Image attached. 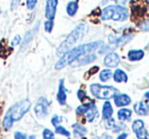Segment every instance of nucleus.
<instances>
[{"mask_svg": "<svg viewBox=\"0 0 149 139\" xmlns=\"http://www.w3.org/2000/svg\"><path fill=\"white\" fill-rule=\"evenodd\" d=\"M102 45H104V42L102 41H96V42H92V43L84 44V45H80V46H77V47L71 48L68 52H66L64 55L61 56L60 60L56 63L55 69L56 70H60V69L64 68L65 66L71 64L74 61H76L81 56L85 55V54H90L91 52L95 51L96 49L102 47Z\"/></svg>", "mask_w": 149, "mask_h": 139, "instance_id": "obj_1", "label": "nucleus"}, {"mask_svg": "<svg viewBox=\"0 0 149 139\" xmlns=\"http://www.w3.org/2000/svg\"><path fill=\"white\" fill-rule=\"evenodd\" d=\"M31 104L29 100L22 101L17 104L13 105L6 113L3 122H2V126L5 129H11L14 122L22 119L31 109Z\"/></svg>", "mask_w": 149, "mask_h": 139, "instance_id": "obj_2", "label": "nucleus"}, {"mask_svg": "<svg viewBox=\"0 0 149 139\" xmlns=\"http://www.w3.org/2000/svg\"><path fill=\"white\" fill-rule=\"evenodd\" d=\"M87 29V26L85 24H80L76 27L70 34L68 35V37L66 38L64 42H62V44L58 47L57 49V55L58 56H63L66 52H68L79 40H81L83 38V36L85 35Z\"/></svg>", "mask_w": 149, "mask_h": 139, "instance_id": "obj_3", "label": "nucleus"}, {"mask_svg": "<svg viewBox=\"0 0 149 139\" xmlns=\"http://www.w3.org/2000/svg\"><path fill=\"white\" fill-rule=\"evenodd\" d=\"M100 18L102 20H112L115 22H124L128 18V9L122 5H109L102 11Z\"/></svg>", "mask_w": 149, "mask_h": 139, "instance_id": "obj_4", "label": "nucleus"}, {"mask_svg": "<svg viewBox=\"0 0 149 139\" xmlns=\"http://www.w3.org/2000/svg\"><path fill=\"white\" fill-rule=\"evenodd\" d=\"M90 92L100 100H109V98H114L116 94H119V89L114 86L109 85H100L98 83H93L90 85Z\"/></svg>", "mask_w": 149, "mask_h": 139, "instance_id": "obj_5", "label": "nucleus"}, {"mask_svg": "<svg viewBox=\"0 0 149 139\" xmlns=\"http://www.w3.org/2000/svg\"><path fill=\"white\" fill-rule=\"evenodd\" d=\"M76 114L77 115H85L87 118V121L92 122L97 116V109H96L94 103L92 101H90L86 104L79 106L76 109Z\"/></svg>", "mask_w": 149, "mask_h": 139, "instance_id": "obj_6", "label": "nucleus"}, {"mask_svg": "<svg viewBox=\"0 0 149 139\" xmlns=\"http://www.w3.org/2000/svg\"><path fill=\"white\" fill-rule=\"evenodd\" d=\"M49 102L46 98H40L35 106V114L38 118L44 119L49 114Z\"/></svg>", "mask_w": 149, "mask_h": 139, "instance_id": "obj_7", "label": "nucleus"}, {"mask_svg": "<svg viewBox=\"0 0 149 139\" xmlns=\"http://www.w3.org/2000/svg\"><path fill=\"white\" fill-rule=\"evenodd\" d=\"M132 129L135 132L138 139H149V134L145 129L144 122L142 120H135L132 125Z\"/></svg>", "mask_w": 149, "mask_h": 139, "instance_id": "obj_8", "label": "nucleus"}, {"mask_svg": "<svg viewBox=\"0 0 149 139\" xmlns=\"http://www.w3.org/2000/svg\"><path fill=\"white\" fill-rule=\"evenodd\" d=\"M58 0H47L46 1V7H45V15L47 20H53L56 16L57 12V6H58Z\"/></svg>", "mask_w": 149, "mask_h": 139, "instance_id": "obj_9", "label": "nucleus"}, {"mask_svg": "<svg viewBox=\"0 0 149 139\" xmlns=\"http://www.w3.org/2000/svg\"><path fill=\"white\" fill-rule=\"evenodd\" d=\"M39 28H40V24L38 22V24H36L35 27H33V29H30V31H28L26 33V35H24V42H22V51L26 49V48L29 46V44H30L31 42L33 41V37L36 36V34H37V31H38V29H39Z\"/></svg>", "mask_w": 149, "mask_h": 139, "instance_id": "obj_10", "label": "nucleus"}, {"mask_svg": "<svg viewBox=\"0 0 149 139\" xmlns=\"http://www.w3.org/2000/svg\"><path fill=\"white\" fill-rule=\"evenodd\" d=\"M104 65H106V66L111 67V68L117 67L120 63V57L118 54L115 53V52H110L108 55L104 57Z\"/></svg>", "mask_w": 149, "mask_h": 139, "instance_id": "obj_11", "label": "nucleus"}, {"mask_svg": "<svg viewBox=\"0 0 149 139\" xmlns=\"http://www.w3.org/2000/svg\"><path fill=\"white\" fill-rule=\"evenodd\" d=\"M67 90L64 86V79H61L59 82V88L57 92V101L59 102L60 105H65L67 100Z\"/></svg>", "mask_w": 149, "mask_h": 139, "instance_id": "obj_12", "label": "nucleus"}, {"mask_svg": "<svg viewBox=\"0 0 149 139\" xmlns=\"http://www.w3.org/2000/svg\"><path fill=\"white\" fill-rule=\"evenodd\" d=\"M134 110L140 116H146L149 113L148 102H138L134 105Z\"/></svg>", "mask_w": 149, "mask_h": 139, "instance_id": "obj_13", "label": "nucleus"}, {"mask_svg": "<svg viewBox=\"0 0 149 139\" xmlns=\"http://www.w3.org/2000/svg\"><path fill=\"white\" fill-rule=\"evenodd\" d=\"M114 101L115 104H116L117 107H124L127 106L131 103V98H130L129 96L127 94H116L114 96Z\"/></svg>", "mask_w": 149, "mask_h": 139, "instance_id": "obj_14", "label": "nucleus"}, {"mask_svg": "<svg viewBox=\"0 0 149 139\" xmlns=\"http://www.w3.org/2000/svg\"><path fill=\"white\" fill-rule=\"evenodd\" d=\"M96 59V56L93 54H85V55L81 56L80 58H78L76 60V64H74V66H81V65L88 64V63L92 62Z\"/></svg>", "mask_w": 149, "mask_h": 139, "instance_id": "obj_15", "label": "nucleus"}, {"mask_svg": "<svg viewBox=\"0 0 149 139\" xmlns=\"http://www.w3.org/2000/svg\"><path fill=\"white\" fill-rule=\"evenodd\" d=\"M144 57L143 50H131L128 53V59L130 61H139Z\"/></svg>", "mask_w": 149, "mask_h": 139, "instance_id": "obj_16", "label": "nucleus"}, {"mask_svg": "<svg viewBox=\"0 0 149 139\" xmlns=\"http://www.w3.org/2000/svg\"><path fill=\"white\" fill-rule=\"evenodd\" d=\"M113 107L111 105L110 102H106L104 104V107H102V119L107 120L109 118L112 117L113 115Z\"/></svg>", "mask_w": 149, "mask_h": 139, "instance_id": "obj_17", "label": "nucleus"}, {"mask_svg": "<svg viewBox=\"0 0 149 139\" xmlns=\"http://www.w3.org/2000/svg\"><path fill=\"white\" fill-rule=\"evenodd\" d=\"M114 80L116 82H127L128 76L122 69H117L114 73Z\"/></svg>", "mask_w": 149, "mask_h": 139, "instance_id": "obj_18", "label": "nucleus"}, {"mask_svg": "<svg viewBox=\"0 0 149 139\" xmlns=\"http://www.w3.org/2000/svg\"><path fill=\"white\" fill-rule=\"evenodd\" d=\"M78 10V3L76 1H70L68 2L66 6V12L69 16H74Z\"/></svg>", "mask_w": 149, "mask_h": 139, "instance_id": "obj_19", "label": "nucleus"}, {"mask_svg": "<svg viewBox=\"0 0 149 139\" xmlns=\"http://www.w3.org/2000/svg\"><path fill=\"white\" fill-rule=\"evenodd\" d=\"M132 111L129 109H121L118 112V118L121 121H126V120H129L131 118Z\"/></svg>", "mask_w": 149, "mask_h": 139, "instance_id": "obj_20", "label": "nucleus"}, {"mask_svg": "<svg viewBox=\"0 0 149 139\" xmlns=\"http://www.w3.org/2000/svg\"><path fill=\"white\" fill-rule=\"evenodd\" d=\"M112 75H113V73L110 69H104V70L100 73V79L102 82H106V81H108L109 79L112 77Z\"/></svg>", "mask_w": 149, "mask_h": 139, "instance_id": "obj_21", "label": "nucleus"}, {"mask_svg": "<svg viewBox=\"0 0 149 139\" xmlns=\"http://www.w3.org/2000/svg\"><path fill=\"white\" fill-rule=\"evenodd\" d=\"M73 129H74V134H76V136H83L86 133V128H84L83 126L79 125V124H74L73 125Z\"/></svg>", "mask_w": 149, "mask_h": 139, "instance_id": "obj_22", "label": "nucleus"}, {"mask_svg": "<svg viewBox=\"0 0 149 139\" xmlns=\"http://www.w3.org/2000/svg\"><path fill=\"white\" fill-rule=\"evenodd\" d=\"M55 132L57 134H61V135H64V136H67V137H69L70 136V132L68 131V130L65 129L63 126H56V129H55Z\"/></svg>", "mask_w": 149, "mask_h": 139, "instance_id": "obj_23", "label": "nucleus"}, {"mask_svg": "<svg viewBox=\"0 0 149 139\" xmlns=\"http://www.w3.org/2000/svg\"><path fill=\"white\" fill-rule=\"evenodd\" d=\"M54 28V22L51 20H48L45 22V24H44V29H45V31H47V33H51L52 29Z\"/></svg>", "mask_w": 149, "mask_h": 139, "instance_id": "obj_24", "label": "nucleus"}, {"mask_svg": "<svg viewBox=\"0 0 149 139\" xmlns=\"http://www.w3.org/2000/svg\"><path fill=\"white\" fill-rule=\"evenodd\" d=\"M43 138L44 139H55V135L50 129H45L43 131Z\"/></svg>", "mask_w": 149, "mask_h": 139, "instance_id": "obj_25", "label": "nucleus"}, {"mask_svg": "<svg viewBox=\"0 0 149 139\" xmlns=\"http://www.w3.org/2000/svg\"><path fill=\"white\" fill-rule=\"evenodd\" d=\"M37 3H38V0H26V8L30 10H33L37 6Z\"/></svg>", "mask_w": 149, "mask_h": 139, "instance_id": "obj_26", "label": "nucleus"}, {"mask_svg": "<svg viewBox=\"0 0 149 139\" xmlns=\"http://www.w3.org/2000/svg\"><path fill=\"white\" fill-rule=\"evenodd\" d=\"M20 43H22V38H20L19 35H16L15 37L12 39V41H11V47L12 48L16 47V46H18Z\"/></svg>", "mask_w": 149, "mask_h": 139, "instance_id": "obj_27", "label": "nucleus"}, {"mask_svg": "<svg viewBox=\"0 0 149 139\" xmlns=\"http://www.w3.org/2000/svg\"><path fill=\"white\" fill-rule=\"evenodd\" d=\"M61 122H62V117H60V116H58V115H55L53 118H52V120H51V123L53 124L55 127L59 125Z\"/></svg>", "mask_w": 149, "mask_h": 139, "instance_id": "obj_28", "label": "nucleus"}, {"mask_svg": "<svg viewBox=\"0 0 149 139\" xmlns=\"http://www.w3.org/2000/svg\"><path fill=\"white\" fill-rule=\"evenodd\" d=\"M77 96H78V98L81 101V102H83V101H84V98H87L86 94H85V92H84V90H82V89H79L78 92H77Z\"/></svg>", "mask_w": 149, "mask_h": 139, "instance_id": "obj_29", "label": "nucleus"}, {"mask_svg": "<svg viewBox=\"0 0 149 139\" xmlns=\"http://www.w3.org/2000/svg\"><path fill=\"white\" fill-rule=\"evenodd\" d=\"M20 3V0H11V2H10V6H11V10H14L17 8V6L19 5Z\"/></svg>", "mask_w": 149, "mask_h": 139, "instance_id": "obj_30", "label": "nucleus"}, {"mask_svg": "<svg viewBox=\"0 0 149 139\" xmlns=\"http://www.w3.org/2000/svg\"><path fill=\"white\" fill-rule=\"evenodd\" d=\"M14 138L15 139H28L26 134L22 133V132H15V133H14Z\"/></svg>", "mask_w": 149, "mask_h": 139, "instance_id": "obj_31", "label": "nucleus"}, {"mask_svg": "<svg viewBox=\"0 0 149 139\" xmlns=\"http://www.w3.org/2000/svg\"><path fill=\"white\" fill-rule=\"evenodd\" d=\"M140 29H143V31H149V20L140 24Z\"/></svg>", "mask_w": 149, "mask_h": 139, "instance_id": "obj_32", "label": "nucleus"}, {"mask_svg": "<svg viewBox=\"0 0 149 139\" xmlns=\"http://www.w3.org/2000/svg\"><path fill=\"white\" fill-rule=\"evenodd\" d=\"M128 137V134L127 133H122L121 135H119V137L117 139H126Z\"/></svg>", "mask_w": 149, "mask_h": 139, "instance_id": "obj_33", "label": "nucleus"}, {"mask_svg": "<svg viewBox=\"0 0 149 139\" xmlns=\"http://www.w3.org/2000/svg\"><path fill=\"white\" fill-rule=\"evenodd\" d=\"M145 98H147V100H149V90H148V92L145 94Z\"/></svg>", "mask_w": 149, "mask_h": 139, "instance_id": "obj_34", "label": "nucleus"}, {"mask_svg": "<svg viewBox=\"0 0 149 139\" xmlns=\"http://www.w3.org/2000/svg\"><path fill=\"white\" fill-rule=\"evenodd\" d=\"M30 139H36V136H33V135H31V137H30Z\"/></svg>", "mask_w": 149, "mask_h": 139, "instance_id": "obj_35", "label": "nucleus"}, {"mask_svg": "<svg viewBox=\"0 0 149 139\" xmlns=\"http://www.w3.org/2000/svg\"><path fill=\"white\" fill-rule=\"evenodd\" d=\"M0 12H1V8H0Z\"/></svg>", "mask_w": 149, "mask_h": 139, "instance_id": "obj_36", "label": "nucleus"}, {"mask_svg": "<svg viewBox=\"0 0 149 139\" xmlns=\"http://www.w3.org/2000/svg\"><path fill=\"white\" fill-rule=\"evenodd\" d=\"M113 1H117V0H113Z\"/></svg>", "mask_w": 149, "mask_h": 139, "instance_id": "obj_37", "label": "nucleus"}, {"mask_svg": "<svg viewBox=\"0 0 149 139\" xmlns=\"http://www.w3.org/2000/svg\"><path fill=\"white\" fill-rule=\"evenodd\" d=\"M107 139H110V138H109V137H107Z\"/></svg>", "mask_w": 149, "mask_h": 139, "instance_id": "obj_38", "label": "nucleus"}, {"mask_svg": "<svg viewBox=\"0 0 149 139\" xmlns=\"http://www.w3.org/2000/svg\"><path fill=\"white\" fill-rule=\"evenodd\" d=\"M148 3H149V0H148Z\"/></svg>", "mask_w": 149, "mask_h": 139, "instance_id": "obj_39", "label": "nucleus"}]
</instances>
